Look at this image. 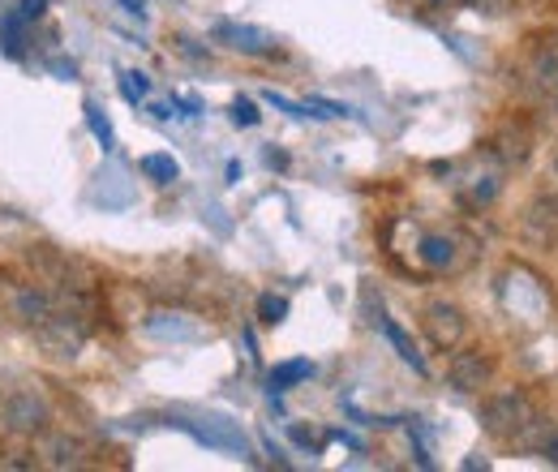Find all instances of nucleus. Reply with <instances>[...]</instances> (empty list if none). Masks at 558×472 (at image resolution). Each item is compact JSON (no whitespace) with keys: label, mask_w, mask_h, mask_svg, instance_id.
<instances>
[{"label":"nucleus","mask_w":558,"mask_h":472,"mask_svg":"<svg viewBox=\"0 0 558 472\" xmlns=\"http://www.w3.org/2000/svg\"><path fill=\"white\" fill-rule=\"evenodd\" d=\"M482 429L489 438H502V443H515V447L533 451L542 429H546V416L524 391H498L482 404Z\"/></svg>","instance_id":"nucleus-1"},{"label":"nucleus","mask_w":558,"mask_h":472,"mask_svg":"<svg viewBox=\"0 0 558 472\" xmlns=\"http://www.w3.org/2000/svg\"><path fill=\"white\" fill-rule=\"evenodd\" d=\"M0 416H4V429L26 434V438L48 434V425H52V408H48V400H44L35 387L13 391V396L4 400V408H0Z\"/></svg>","instance_id":"nucleus-2"},{"label":"nucleus","mask_w":558,"mask_h":472,"mask_svg":"<svg viewBox=\"0 0 558 472\" xmlns=\"http://www.w3.org/2000/svg\"><path fill=\"white\" fill-rule=\"evenodd\" d=\"M489 378H494V356L482 352V348H460V343H456V352H451V361H447V383H451L456 391L473 396V391L489 387Z\"/></svg>","instance_id":"nucleus-3"},{"label":"nucleus","mask_w":558,"mask_h":472,"mask_svg":"<svg viewBox=\"0 0 558 472\" xmlns=\"http://www.w3.org/2000/svg\"><path fill=\"white\" fill-rule=\"evenodd\" d=\"M421 331H425V339H429L434 348L451 352V348L464 339V310L451 305V301H429V305L421 310Z\"/></svg>","instance_id":"nucleus-4"},{"label":"nucleus","mask_w":558,"mask_h":472,"mask_svg":"<svg viewBox=\"0 0 558 472\" xmlns=\"http://www.w3.org/2000/svg\"><path fill=\"white\" fill-rule=\"evenodd\" d=\"M215 39L232 52H245V57H279L276 35L258 31V26H241V22H219L215 26Z\"/></svg>","instance_id":"nucleus-5"},{"label":"nucleus","mask_w":558,"mask_h":472,"mask_svg":"<svg viewBox=\"0 0 558 472\" xmlns=\"http://www.w3.org/2000/svg\"><path fill=\"white\" fill-rule=\"evenodd\" d=\"M61 310V292L57 288H39V283H26L17 296H13V314L31 327V331H39L44 323H52V314Z\"/></svg>","instance_id":"nucleus-6"},{"label":"nucleus","mask_w":558,"mask_h":472,"mask_svg":"<svg viewBox=\"0 0 558 472\" xmlns=\"http://www.w3.org/2000/svg\"><path fill=\"white\" fill-rule=\"evenodd\" d=\"M489 155H494L498 164H507V168L529 164V155H533V130H529L524 121H507V125H498V130L489 134Z\"/></svg>","instance_id":"nucleus-7"},{"label":"nucleus","mask_w":558,"mask_h":472,"mask_svg":"<svg viewBox=\"0 0 558 472\" xmlns=\"http://www.w3.org/2000/svg\"><path fill=\"white\" fill-rule=\"evenodd\" d=\"M44 464H52V469H82L86 464V447L77 438H70V434H48Z\"/></svg>","instance_id":"nucleus-8"},{"label":"nucleus","mask_w":558,"mask_h":472,"mask_svg":"<svg viewBox=\"0 0 558 472\" xmlns=\"http://www.w3.org/2000/svg\"><path fill=\"white\" fill-rule=\"evenodd\" d=\"M529 77H533V86L555 104L558 99V44L550 48H542L537 57H533V69H529Z\"/></svg>","instance_id":"nucleus-9"},{"label":"nucleus","mask_w":558,"mask_h":472,"mask_svg":"<svg viewBox=\"0 0 558 472\" xmlns=\"http://www.w3.org/2000/svg\"><path fill=\"white\" fill-rule=\"evenodd\" d=\"M314 374V365L310 361H283L271 370V391H288V387H296V383H305Z\"/></svg>","instance_id":"nucleus-10"},{"label":"nucleus","mask_w":558,"mask_h":472,"mask_svg":"<svg viewBox=\"0 0 558 472\" xmlns=\"http://www.w3.org/2000/svg\"><path fill=\"white\" fill-rule=\"evenodd\" d=\"M383 331H387V339L396 343V352H400V356H404V361H409V365H413L417 374H425V361H421V356H417V348L409 343V336H404V331H400V327H396L391 318H383Z\"/></svg>","instance_id":"nucleus-11"},{"label":"nucleus","mask_w":558,"mask_h":472,"mask_svg":"<svg viewBox=\"0 0 558 472\" xmlns=\"http://www.w3.org/2000/svg\"><path fill=\"white\" fill-rule=\"evenodd\" d=\"M142 172H146L150 181L168 185V181H177V159H168V155H146V159H142Z\"/></svg>","instance_id":"nucleus-12"},{"label":"nucleus","mask_w":558,"mask_h":472,"mask_svg":"<svg viewBox=\"0 0 558 472\" xmlns=\"http://www.w3.org/2000/svg\"><path fill=\"white\" fill-rule=\"evenodd\" d=\"M421 258H425L429 267H442V263H451V258H456V245H451V241H442V237H425V241H421Z\"/></svg>","instance_id":"nucleus-13"},{"label":"nucleus","mask_w":558,"mask_h":472,"mask_svg":"<svg viewBox=\"0 0 558 472\" xmlns=\"http://www.w3.org/2000/svg\"><path fill=\"white\" fill-rule=\"evenodd\" d=\"M456 4H464V9H473L482 17H507L515 9V0H456Z\"/></svg>","instance_id":"nucleus-14"},{"label":"nucleus","mask_w":558,"mask_h":472,"mask_svg":"<svg viewBox=\"0 0 558 472\" xmlns=\"http://www.w3.org/2000/svg\"><path fill=\"white\" fill-rule=\"evenodd\" d=\"M258 314H263V323H267V327H276V323H283V318H288V301L267 292V296L258 301Z\"/></svg>","instance_id":"nucleus-15"},{"label":"nucleus","mask_w":558,"mask_h":472,"mask_svg":"<svg viewBox=\"0 0 558 472\" xmlns=\"http://www.w3.org/2000/svg\"><path fill=\"white\" fill-rule=\"evenodd\" d=\"M533 451H537L546 464H555L558 469V425L546 421V429H542V438H537V447H533Z\"/></svg>","instance_id":"nucleus-16"},{"label":"nucleus","mask_w":558,"mask_h":472,"mask_svg":"<svg viewBox=\"0 0 558 472\" xmlns=\"http://www.w3.org/2000/svg\"><path fill=\"white\" fill-rule=\"evenodd\" d=\"M232 121H236V125H258V108H254L250 99H236V104H232Z\"/></svg>","instance_id":"nucleus-17"},{"label":"nucleus","mask_w":558,"mask_h":472,"mask_svg":"<svg viewBox=\"0 0 558 472\" xmlns=\"http://www.w3.org/2000/svg\"><path fill=\"white\" fill-rule=\"evenodd\" d=\"M121 86H125V95H130V99H142V95H146V73H125V77H121Z\"/></svg>","instance_id":"nucleus-18"},{"label":"nucleus","mask_w":558,"mask_h":472,"mask_svg":"<svg viewBox=\"0 0 558 472\" xmlns=\"http://www.w3.org/2000/svg\"><path fill=\"white\" fill-rule=\"evenodd\" d=\"M44 4H48V0H17V13H22L26 22H35V17L44 13Z\"/></svg>","instance_id":"nucleus-19"},{"label":"nucleus","mask_w":558,"mask_h":472,"mask_svg":"<svg viewBox=\"0 0 558 472\" xmlns=\"http://www.w3.org/2000/svg\"><path fill=\"white\" fill-rule=\"evenodd\" d=\"M421 13H442V9H451L456 0H413Z\"/></svg>","instance_id":"nucleus-20"},{"label":"nucleus","mask_w":558,"mask_h":472,"mask_svg":"<svg viewBox=\"0 0 558 472\" xmlns=\"http://www.w3.org/2000/svg\"><path fill=\"white\" fill-rule=\"evenodd\" d=\"M86 112H90V130L104 137V146H108V142H112V130H108V121H99V117H95V108H86Z\"/></svg>","instance_id":"nucleus-21"},{"label":"nucleus","mask_w":558,"mask_h":472,"mask_svg":"<svg viewBox=\"0 0 558 472\" xmlns=\"http://www.w3.org/2000/svg\"><path fill=\"white\" fill-rule=\"evenodd\" d=\"M121 4H125L130 13H138V17H142V0H121Z\"/></svg>","instance_id":"nucleus-22"},{"label":"nucleus","mask_w":558,"mask_h":472,"mask_svg":"<svg viewBox=\"0 0 558 472\" xmlns=\"http://www.w3.org/2000/svg\"><path fill=\"white\" fill-rule=\"evenodd\" d=\"M555 172H558V155H555Z\"/></svg>","instance_id":"nucleus-23"},{"label":"nucleus","mask_w":558,"mask_h":472,"mask_svg":"<svg viewBox=\"0 0 558 472\" xmlns=\"http://www.w3.org/2000/svg\"><path fill=\"white\" fill-rule=\"evenodd\" d=\"M555 108H558V99H555Z\"/></svg>","instance_id":"nucleus-24"}]
</instances>
